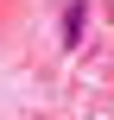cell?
Masks as SVG:
<instances>
[{
    "label": "cell",
    "instance_id": "obj_1",
    "mask_svg": "<svg viewBox=\"0 0 114 120\" xmlns=\"http://www.w3.org/2000/svg\"><path fill=\"white\" fill-rule=\"evenodd\" d=\"M83 38H89V0H70V6H63V44L76 51Z\"/></svg>",
    "mask_w": 114,
    "mask_h": 120
}]
</instances>
